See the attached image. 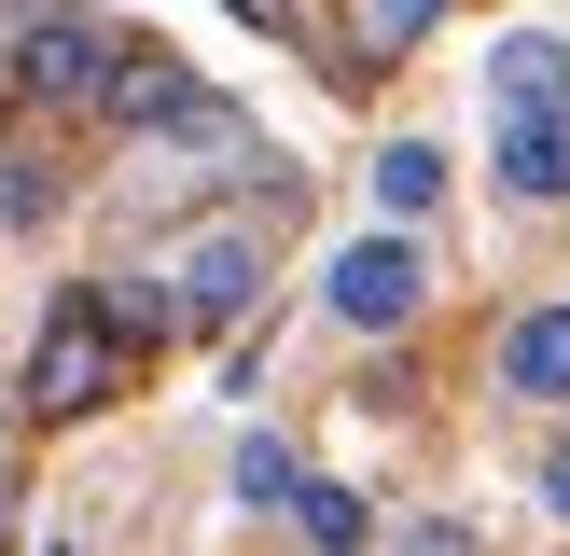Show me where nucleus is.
Here are the masks:
<instances>
[{"label": "nucleus", "instance_id": "nucleus-12", "mask_svg": "<svg viewBox=\"0 0 570 556\" xmlns=\"http://www.w3.org/2000/svg\"><path fill=\"white\" fill-rule=\"evenodd\" d=\"M432 14H445V0H362V56H404Z\"/></svg>", "mask_w": 570, "mask_h": 556}, {"label": "nucleus", "instance_id": "nucleus-9", "mask_svg": "<svg viewBox=\"0 0 570 556\" xmlns=\"http://www.w3.org/2000/svg\"><path fill=\"white\" fill-rule=\"evenodd\" d=\"M432 209H445V139H390V153H376V222L417 237Z\"/></svg>", "mask_w": 570, "mask_h": 556}, {"label": "nucleus", "instance_id": "nucleus-2", "mask_svg": "<svg viewBox=\"0 0 570 556\" xmlns=\"http://www.w3.org/2000/svg\"><path fill=\"white\" fill-rule=\"evenodd\" d=\"M321 306H334L348 334H404L417 306H432V250H417L404 222H362V237L321 265Z\"/></svg>", "mask_w": 570, "mask_h": 556}, {"label": "nucleus", "instance_id": "nucleus-1", "mask_svg": "<svg viewBox=\"0 0 570 556\" xmlns=\"http://www.w3.org/2000/svg\"><path fill=\"white\" fill-rule=\"evenodd\" d=\"M154 320H167V306H139V292H56L42 306V348H28V404H42V417L111 404V376H126V348Z\"/></svg>", "mask_w": 570, "mask_h": 556}, {"label": "nucleus", "instance_id": "nucleus-4", "mask_svg": "<svg viewBox=\"0 0 570 556\" xmlns=\"http://www.w3.org/2000/svg\"><path fill=\"white\" fill-rule=\"evenodd\" d=\"M250 292H265V237H250V222H195V237L167 250V320L181 334L250 320Z\"/></svg>", "mask_w": 570, "mask_h": 556}, {"label": "nucleus", "instance_id": "nucleus-14", "mask_svg": "<svg viewBox=\"0 0 570 556\" xmlns=\"http://www.w3.org/2000/svg\"><path fill=\"white\" fill-rule=\"evenodd\" d=\"M543 515H570V431L543 445Z\"/></svg>", "mask_w": 570, "mask_h": 556}, {"label": "nucleus", "instance_id": "nucleus-15", "mask_svg": "<svg viewBox=\"0 0 570 556\" xmlns=\"http://www.w3.org/2000/svg\"><path fill=\"white\" fill-rule=\"evenodd\" d=\"M0 556H14V473H0Z\"/></svg>", "mask_w": 570, "mask_h": 556}, {"label": "nucleus", "instance_id": "nucleus-11", "mask_svg": "<svg viewBox=\"0 0 570 556\" xmlns=\"http://www.w3.org/2000/svg\"><path fill=\"white\" fill-rule=\"evenodd\" d=\"M237 500H250V515H293V500H306V473H293V445H278V431L237 445Z\"/></svg>", "mask_w": 570, "mask_h": 556}, {"label": "nucleus", "instance_id": "nucleus-7", "mask_svg": "<svg viewBox=\"0 0 570 556\" xmlns=\"http://www.w3.org/2000/svg\"><path fill=\"white\" fill-rule=\"evenodd\" d=\"M501 389L515 404H570V306H515L501 320Z\"/></svg>", "mask_w": 570, "mask_h": 556}, {"label": "nucleus", "instance_id": "nucleus-8", "mask_svg": "<svg viewBox=\"0 0 570 556\" xmlns=\"http://www.w3.org/2000/svg\"><path fill=\"white\" fill-rule=\"evenodd\" d=\"M111 111H126V126H209V83H195L181 56H126V70H111Z\"/></svg>", "mask_w": 570, "mask_h": 556}, {"label": "nucleus", "instance_id": "nucleus-6", "mask_svg": "<svg viewBox=\"0 0 570 556\" xmlns=\"http://www.w3.org/2000/svg\"><path fill=\"white\" fill-rule=\"evenodd\" d=\"M488 181L515 209H570V111H529V126H488Z\"/></svg>", "mask_w": 570, "mask_h": 556}, {"label": "nucleus", "instance_id": "nucleus-3", "mask_svg": "<svg viewBox=\"0 0 570 556\" xmlns=\"http://www.w3.org/2000/svg\"><path fill=\"white\" fill-rule=\"evenodd\" d=\"M0 42H14V83L28 98H111V28L70 14V0H0Z\"/></svg>", "mask_w": 570, "mask_h": 556}, {"label": "nucleus", "instance_id": "nucleus-5", "mask_svg": "<svg viewBox=\"0 0 570 556\" xmlns=\"http://www.w3.org/2000/svg\"><path fill=\"white\" fill-rule=\"evenodd\" d=\"M529 111H570V42L557 28H501L488 42V126H529Z\"/></svg>", "mask_w": 570, "mask_h": 556}, {"label": "nucleus", "instance_id": "nucleus-10", "mask_svg": "<svg viewBox=\"0 0 570 556\" xmlns=\"http://www.w3.org/2000/svg\"><path fill=\"white\" fill-rule=\"evenodd\" d=\"M293 528H306V543H321V556H362V543H376V500H362V487H334V473H306Z\"/></svg>", "mask_w": 570, "mask_h": 556}, {"label": "nucleus", "instance_id": "nucleus-16", "mask_svg": "<svg viewBox=\"0 0 570 556\" xmlns=\"http://www.w3.org/2000/svg\"><path fill=\"white\" fill-rule=\"evenodd\" d=\"M42 556H83V543H42Z\"/></svg>", "mask_w": 570, "mask_h": 556}, {"label": "nucleus", "instance_id": "nucleus-13", "mask_svg": "<svg viewBox=\"0 0 570 556\" xmlns=\"http://www.w3.org/2000/svg\"><path fill=\"white\" fill-rule=\"evenodd\" d=\"M390 556H473V528H460V515H404V543H390Z\"/></svg>", "mask_w": 570, "mask_h": 556}]
</instances>
